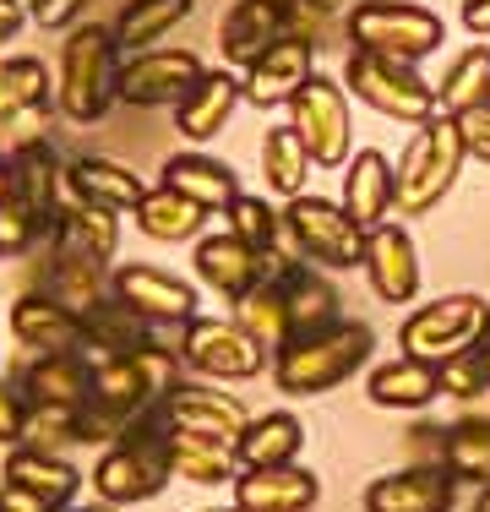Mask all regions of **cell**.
Here are the masks:
<instances>
[{
    "instance_id": "cell-1",
    "label": "cell",
    "mask_w": 490,
    "mask_h": 512,
    "mask_svg": "<svg viewBox=\"0 0 490 512\" xmlns=\"http://www.w3.org/2000/svg\"><path fill=\"white\" fill-rule=\"evenodd\" d=\"M120 50L109 22H77L60 44V71H55V109L71 126H98L120 104Z\"/></svg>"
},
{
    "instance_id": "cell-2",
    "label": "cell",
    "mask_w": 490,
    "mask_h": 512,
    "mask_svg": "<svg viewBox=\"0 0 490 512\" xmlns=\"http://www.w3.org/2000/svg\"><path fill=\"white\" fill-rule=\"evenodd\" d=\"M376 355V333L365 322H349L338 316L333 327L322 333H305V338H289L284 349L273 355V387L284 398H322L343 387L349 376H360Z\"/></svg>"
},
{
    "instance_id": "cell-3",
    "label": "cell",
    "mask_w": 490,
    "mask_h": 512,
    "mask_svg": "<svg viewBox=\"0 0 490 512\" xmlns=\"http://www.w3.org/2000/svg\"><path fill=\"white\" fill-rule=\"evenodd\" d=\"M180 382H186V360L164 338L131 349V355H93V404H104L120 420L164 404Z\"/></svg>"
},
{
    "instance_id": "cell-4",
    "label": "cell",
    "mask_w": 490,
    "mask_h": 512,
    "mask_svg": "<svg viewBox=\"0 0 490 512\" xmlns=\"http://www.w3.org/2000/svg\"><path fill=\"white\" fill-rule=\"evenodd\" d=\"M343 39H349V50H371V55L420 66L425 55L441 50L447 28H441L436 11L414 6V0H354L343 11Z\"/></svg>"
},
{
    "instance_id": "cell-5",
    "label": "cell",
    "mask_w": 490,
    "mask_h": 512,
    "mask_svg": "<svg viewBox=\"0 0 490 512\" xmlns=\"http://www.w3.org/2000/svg\"><path fill=\"white\" fill-rule=\"evenodd\" d=\"M343 88H349V99L371 104L376 115L398 120V126H425V120H436V88L420 77V66H409V60H387V55H371V50H349L343 60Z\"/></svg>"
},
{
    "instance_id": "cell-6",
    "label": "cell",
    "mask_w": 490,
    "mask_h": 512,
    "mask_svg": "<svg viewBox=\"0 0 490 512\" xmlns=\"http://www.w3.org/2000/svg\"><path fill=\"white\" fill-rule=\"evenodd\" d=\"M463 158L469 153H463L458 120L452 115L425 120V126L409 137L403 158H398V213H431V207L458 186Z\"/></svg>"
},
{
    "instance_id": "cell-7",
    "label": "cell",
    "mask_w": 490,
    "mask_h": 512,
    "mask_svg": "<svg viewBox=\"0 0 490 512\" xmlns=\"http://www.w3.org/2000/svg\"><path fill=\"white\" fill-rule=\"evenodd\" d=\"M284 240L294 256L327 267V273H349L365 262V229L343 213V202L311 197V191L284 202Z\"/></svg>"
},
{
    "instance_id": "cell-8",
    "label": "cell",
    "mask_w": 490,
    "mask_h": 512,
    "mask_svg": "<svg viewBox=\"0 0 490 512\" xmlns=\"http://www.w3.org/2000/svg\"><path fill=\"white\" fill-rule=\"evenodd\" d=\"M175 349L202 382H251V376L273 371V355L256 344L235 316H191L175 333Z\"/></svg>"
},
{
    "instance_id": "cell-9",
    "label": "cell",
    "mask_w": 490,
    "mask_h": 512,
    "mask_svg": "<svg viewBox=\"0 0 490 512\" xmlns=\"http://www.w3.org/2000/svg\"><path fill=\"white\" fill-rule=\"evenodd\" d=\"M289 126L294 137L305 142L316 169H343L354 153V104H349V88L338 77H322L316 71L300 93L289 99Z\"/></svg>"
},
{
    "instance_id": "cell-10",
    "label": "cell",
    "mask_w": 490,
    "mask_h": 512,
    "mask_svg": "<svg viewBox=\"0 0 490 512\" xmlns=\"http://www.w3.org/2000/svg\"><path fill=\"white\" fill-rule=\"evenodd\" d=\"M485 338H490V306L480 295H441V300H431V306L409 311L403 327H398L403 355L431 360V365L463 355V349L485 344Z\"/></svg>"
},
{
    "instance_id": "cell-11",
    "label": "cell",
    "mask_w": 490,
    "mask_h": 512,
    "mask_svg": "<svg viewBox=\"0 0 490 512\" xmlns=\"http://www.w3.org/2000/svg\"><path fill=\"white\" fill-rule=\"evenodd\" d=\"M109 295L126 300L142 322H153L158 333H180L191 316H202V295H196L191 278L169 273V267H153V262H120L109 273Z\"/></svg>"
},
{
    "instance_id": "cell-12",
    "label": "cell",
    "mask_w": 490,
    "mask_h": 512,
    "mask_svg": "<svg viewBox=\"0 0 490 512\" xmlns=\"http://www.w3.org/2000/svg\"><path fill=\"white\" fill-rule=\"evenodd\" d=\"M164 442H115V447H104L98 463L88 469L93 496L109 502V507H142V502H153V496H164V485L175 480V474H169V458H164Z\"/></svg>"
},
{
    "instance_id": "cell-13",
    "label": "cell",
    "mask_w": 490,
    "mask_h": 512,
    "mask_svg": "<svg viewBox=\"0 0 490 512\" xmlns=\"http://www.w3.org/2000/svg\"><path fill=\"white\" fill-rule=\"evenodd\" d=\"M202 55L196 50H137L120 60V104L131 109H175L186 93L202 82Z\"/></svg>"
},
{
    "instance_id": "cell-14",
    "label": "cell",
    "mask_w": 490,
    "mask_h": 512,
    "mask_svg": "<svg viewBox=\"0 0 490 512\" xmlns=\"http://www.w3.org/2000/svg\"><path fill=\"white\" fill-rule=\"evenodd\" d=\"M262 256H267V278H273L278 295H284L289 333H294V338L322 333V327L338 322V289H333V278H327V267H316V262H305V256H294L289 246L262 251Z\"/></svg>"
},
{
    "instance_id": "cell-15",
    "label": "cell",
    "mask_w": 490,
    "mask_h": 512,
    "mask_svg": "<svg viewBox=\"0 0 490 512\" xmlns=\"http://www.w3.org/2000/svg\"><path fill=\"white\" fill-rule=\"evenodd\" d=\"M458 474L447 463H409L398 474H376L365 485L360 507L365 512H452V496H458Z\"/></svg>"
},
{
    "instance_id": "cell-16",
    "label": "cell",
    "mask_w": 490,
    "mask_h": 512,
    "mask_svg": "<svg viewBox=\"0 0 490 512\" xmlns=\"http://www.w3.org/2000/svg\"><path fill=\"white\" fill-rule=\"evenodd\" d=\"M191 273H196V284H202V289H213L218 300L235 306L245 289H256L267 278V256L251 251L240 235L218 229V235L191 240Z\"/></svg>"
},
{
    "instance_id": "cell-17",
    "label": "cell",
    "mask_w": 490,
    "mask_h": 512,
    "mask_svg": "<svg viewBox=\"0 0 490 512\" xmlns=\"http://www.w3.org/2000/svg\"><path fill=\"white\" fill-rule=\"evenodd\" d=\"M316 77V50L305 39H278L267 55H256L251 66L240 71V88L251 109H289V99Z\"/></svg>"
},
{
    "instance_id": "cell-18",
    "label": "cell",
    "mask_w": 490,
    "mask_h": 512,
    "mask_svg": "<svg viewBox=\"0 0 490 512\" xmlns=\"http://www.w3.org/2000/svg\"><path fill=\"white\" fill-rule=\"evenodd\" d=\"M365 278H371V295L387 300V306H409L420 300V251H414V235L403 224H387L365 235Z\"/></svg>"
},
{
    "instance_id": "cell-19",
    "label": "cell",
    "mask_w": 490,
    "mask_h": 512,
    "mask_svg": "<svg viewBox=\"0 0 490 512\" xmlns=\"http://www.w3.org/2000/svg\"><path fill=\"white\" fill-rule=\"evenodd\" d=\"M6 164H11V191L55 229L60 207H66V158L49 137H22L17 148H6Z\"/></svg>"
},
{
    "instance_id": "cell-20",
    "label": "cell",
    "mask_w": 490,
    "mask_h": 512,
    "mask_svg": "<svg viewBox=\"0 0 490 512\" xmlns=\"http://www.w3.org/2000/svg\"><path fill=\"white\" fill-rule=\"evenodd\" d=\"M164 420H169V431L218 436V442H229V447H235V442H240V431L251 425V409H245L235 393H224V387H207V382H180L175 393L164 398Z\"/></svg>"
},
{
    "instance_id": "cell-21",
    "label": "cell",
    "mask_w": 490,
    "mask_h": 512,
    "mask_svg": "<svg viewBox=\"0 0 490 512\" xmlns=\"http://www.w3.org/2000/svg\"><path fill=\"white\" fill-rule=\"evenodd\" d=\"M343 213L371 235L387 224V213H398V164L382 148H360L343 164Z\"/></svg>"
},
{
    "instance_id": "cell-22",
    "label": "cell",
    "mask_w": 490,
    "mask_h": 512,
    "mask_svg": "<svg viewBox=\"0 0 490 512\" xmlns=\"http://www.w3.org/2000/svg\"><path fill=\"white\" fill-rule=\"evenodd\" d=\"M0 480L28 491L33 502L66 512L77 507L82 496V469L66 453H39V447H6V463H0Z\"/></svg>"
},
{
    "instance_id": "cell-23",
    "label": "cell",
    "mask_w": 490,
    "mask_h": 512,
    "mask_svg": "<svg viewBox=\"0 0 490 512\" xmlns=\"http://www.w3.org/2000/svg\"><path fill=\"white\" fill-rule=\"evenodd\" d=\"M240 104H245L240 77L229 66H213V71H202V82H196L186 99L175 104V131L191 142V148H207V142L235 120Z\"/></svg>"
},
{
    "instance_id": "cell-24",
    "label": "cell",
    "mask_w": 490,
    "mask_h": 512,
    "mask_svg": "<svg viewBox=\"0 0 490 512\" xmlns=\"http://www.w3.org/2000/svg\"><path fill=\"white\" fill-rule=\"evenodd\" d=\"M322 502V480L305 463L278 469H240L235 474V507L240 512H311Z\"/></svg>"
},
{
    "instance_id": "cell-25",
    "label": "cell",
    "mask_w": 490,
    "mask_h": 512,
    "mask_svg": "<svg viewBox=\"0 0 490 512\" xmlns=\"http://www.w3.org/2000/svg\"><path fill=\"white\" fill-rule=\"evenodd\" d=\"M28 404H49V409H82L93 398V355L71 349V355H33L17 376Z\"/></svg>"
},
{
    "instance_id": "cell-26",
    "label": "cell",
    "mask_w": 490,
    "mask_h": 512,
    "mask_svg": "<svg viewBox=\"0 0 490 512\" xmlns=\"http://www.w3.org/2000/svg\"><path fill=\"white\" fill-rule=\"evenodd\" d=\"M66 197L88 202V207H109V213H131L147 197V186L137 169H126L120 158L77 153V158H66Z\"/></svg>"
},
{
    "instance_id": "cell-27",
    "label": "cell",
    "mask_w": 490,
    "mask_h": 512,
    "mask_svg": "<svg viewBox=\"0 0 490 512\" xmlns=\"http://www.w3.org/2000/svg\"><path fill=\"white\" fill-rule=\"evenodd\" d=\"M284 39V0H235L218 22V55L229 71H245Z\"/></svg>"
},
{
    "instance_id": "cell-28",
    "label": "cell",
    "mask_w": 490,
    "mask_h": 512,
    "mask_svg": "<svg viewBox=\"0 0 490 512\" xmlns=\"http://www.w3.org/2000/svg\"><path fill=\"white\" fill-rule=\"evenodd\" d=\"M11 333H17L22 349H33V355H71V349H82V316L66 311L60 300L39 295V289H28V295H17V306H11Z\"/></svg>"
},
{
    "instance_id": "cell-29",
    "label": "cell",
    "mask_w": 490,
    "mask_h": 512,
    "mask_svg": "<svg viewBox=\"0 0 490 512\" xmlns=\"http://www.w3.org/2000/svg\"><path fill=\"white\" fill-rule=\"evenodd\" d=\"M158 186L180 191V197H191L196 207H207V213H224L229 202L240 197V175L224 164V158L202 153V148H180L164 158V175H158Z\"/></svg>"
},
{
    "instance_id": "cell-30",
    "label": "cell",
    "mask_w": 490,
    "mask_h": 512,
    "mask_svg": "<svg viewBox=\"0 0 490 512\" xmlns=\"http://www.w3.org/2000/svg\"><path fill=\"white\" fill-rule=\"evenodd\" d=\"M365 398L376 409H431L441 398V371L431 360H414V355H398V360H382L365 371Z\"/></svg>"
},
{
    "instance_id": "cell-31",
    "label": "cell",
    "mask_w": 490,
    "mask_h": 512,
    "mask_svg": "<svg viewBox=\"0 0 490 512\" xmlns=\"http://www.w3.org/2000/svg\"><path fill=\"white\" fill-rule=\"evenodd\" d=\"M55 109V71L39 55H0V126Z\"/></svg>"
},
{
    "instance_id": "cell-32",
    "label": "cell",
    "mask_w": 490,
    "mask_h": 512,
    "mask_svg": "<svg viewBox=\"0 0 490 512\" xmlns=\"http://www.w3.org/2000/svg\"><path fill=\"white\" fill-rule=\"evenodd\" d=\"M300 453H305V425L289 409L251 414V425H245L240 442H235L240 469H278V463H300Z\"/></svg>"
},
{
    "instance_id": "cell-33",
    "label": "cell",
    "mask_w": 490,
    "mask_h": 512,
    "mask_svg": "<svg viewBox=\"0 0 490 512\" xmlns=\"http://www.w3.org/2000/svg\"><path fill=\"white\" fill-rule=\"evenodd\" d=\"M131 218H137V229L147 240H158V246H186V240H202L207 235V207H196L191 197H180V191L169 186H147V197L131 207Z\"/></svg>"
},
{
    "instance_id": "cell-34",
    "label": "cell",
    "mask_w": 490,
    "mask_h": 512,
    "mask_svg": "<svg viewBox=\"0 0 490 512\" xmlns=\"http://www.w3.org/2000/svg\"><path fill=\"white\" fill-rule=\"evenodd\" d=\"M164 458H169V474L191 485H235L240 474L235 447L218 442V436H196V431H169Z\"/></svg>"
},
{
    "instance_id": "cell-35",
    "label": "cell",
    "mask_w": 490,
    "mask_h": 512,
    "mask_svg": "<svg viewBox=\"0 0 490 512\" xmlns=\"http://www.w3.org/2000/svg\"><path fill=\"white\" fill-rule=\"evenodd\" d=\"M142 344H158V327L142 322L126 300L109 295L104 306H93L82 316V349H88V355H131V349H142ZM164 344H175V338H164Z\"/></svg>"
},
{
    "instance_id": "cell-36",
    "label": "cell",
    "mask_w": 490,
    "mask_h": 512,
    "mask_svg": "<svg viewBox=\"0 0 490 512\" xmlns=\"http://www.w3.org/2000/svg\"><path fill=\"white\" fill-rule=\"evenodd\" d=\"M49 240H60L66 251H82L93 262L115 267V251H120V213L109 207H88V202H66L49 229Z\"/></svg>"
},
{
    "instance_id": "cell-37",
    "label": "cell",
    "mask_w": 490,
    "mask_h": 512,
    "mask_svg": "<svg viewBox=\"0 0 490 512\" xmlns=\"http://www.w3.org/2000/svg\"><path fill=\"white\" fill-rule=\"evenodd\" d=\"M191 6H196V0H126L109 28H115V39H120V50H126V55L158 50V39H169V33L191 17Z\"/></svg>"
},
{
    "instance_id": "cell-38",
    "label": "cell",
    "mask_w": 490,
    "mask_h": 512,
    "mask_svg": "<svg viewBox=\"0 0 490 512\" xmlns=\"http://www.w3.org/2000/svg\"><path fill=\"white\" fill-rule=\"evenodd\" d=\"M311 153H305V142L294 137V126H273L262 137V180H267V191L273 197H305V180H311Z\"/></svg>"
},
{
    "instance_id": "cell-39",
    "label": "cell",
    "mask_w": 490,
    "mask_h": 512,
    "mask_svg": "<svg viewBox=\"0 0 490 512\" xmlns=\"http://www.w3.org/2000/svg\"><path fill=\"white\" fill-rule=\"evenodd\" d=\"M480 104H490V50L469 44L447 66V77L436 82V109L441 115H463V109H480Z\"/></svg>"
},
{
    "instance_id": "cell-40",
    "label": "cell",
    "mask_w": 490,
    "mask_h": 512,
    "mask_svg": "<svg viewBox=\"0 0 490 512\" xmlns=\"http://www.w3.org/2000/svg\"><path fill=\"white\" fill-rule=\"evenodd\" d=\"M235 322L245 327V333L256 338V344L267 349V355H278V349L289 344V311H284V295H278L273 278H262L256 289H245V295L235 300Z\"/></svg>"
},
{
    "instance_id": "cell-41",
    "label": "cell",
    "mask_w": 490,
    "mask_h": 512,
    "mask_svg": "<svg viewBox=\"0 0 490 512\" xmlns=\"http://www.w3.org/2000/svg\"><path fill=\"white\" fill-rule=\"evenodd\" d=\"M441 463L463 485H490V420H458L441 431Z\"/></svg>"
},
{
    "instance_id": "cell-42",
    "label": "cell",
    "mask_w": 490,
    "mask_h": 512,
    "mask_svg": "<svg viewBox=\"0 0 490 512\" xmlns=\"http://www.w3.org/2000/svg\"><path fill=\"white\" fill-rule=\"evenodd\" d=\"M224 218H229V235H240L251 251H278V246H289V240H284V207H273L267 197L240 191V197L224 207Z\"/></svg>"
},
{
    "instance_id": "cell-43",
    "label": "cell",
    "mask_w": 490,
    "mask_h": 512,
    "mask_svg": "<svg viewBox=\"0 0 490 512\" xmlns=\"http://www.w3.org/2000/svg\"><path fill=\"white\" fill-rule=\"evenodd\" d=\"M284 33L289 39H305L311 50H327L343 33V11L322 6V0H284Z\"/></svg>"
},
{
    "instance_id": "cell-44",
    "label": "cell",
    "mask_w": 490,
    "mask_h": 512,
    "mask_svg": "<svg viewBox=\"0 0 490 512\" xmlns=\"http://www.w3.org/2000/svg\"><path fill=\"white\" fill-rule=\"evenodd\" d=\"M44 235H49V224L11 191V197L0 202V256H33L44 246Z\"/></svg>"
},
{
    "instance_id": "cell-45",
    "label": "cell",
    "mask_w": 490,
    "mask_h": 512,
    "mask_svg": "<svg viewBox=\"0 0 490 512\" xmlns=\"http://www.w3.org/2000/svg\"><path fill=\"white\" fill-rule=\"evenodd\" d=\"M17 447H39V453H66V447H77V409L28 404V425H22Z\"/></svg>"
},
{
    "instance_id": "cell-46",
    "label": "cell",
    "mask_w": 490,
    "mask_h": 512,
    "mask_svg": "<svg viewBox=\"0 0 490 512\" xmlns=\"http://www.w3.org/2000/svg\"><path fill=\"white\" fill-rule=\"evenodd\" d=\"M22 6H28V22H39L49 33H71L93 0H22Z\"/></svg>"
},
{
    "instance_id": "cell-47",
    "label": "cell",
    "mask_w": 490,
    "mask_h": 512,
    "mask_svg": "<svg viewBox=\"0 0 490 512\" xmlns=\"http://www.w3.org/2000/svg\"><path fill=\"white\" fill-rule=\"evenodd\" d=\"M22 425H28V398H22L17 376H0V447H17Z\"/></svg>"
},
{
    "instance_id": "cell-48",
    "label": "cell",
    "mask_w": 490,
    "mask_h": 512,
    "mask_svg": "<svg viewBox=\"0 0 490 512\" xmlns=\"http://www.w3.org/2000/svg\"><path fill=\"white\" fill-rule=\"evenodd\" d=\"M452 120H458L463 153H469L474 164H490V104H480V109H463V115H452Z\"/></svg>"
},
{
    "instance_id": "cell-49",
    "label": "cell",
    "mask_w": 490,
    "mask_h": 512,
    "mask_svg": "<svg viewBox=\"0 0 490 512\" xmlns=\"http://www.w3.org/2000/svg\"><path fill=\"white\" fill-rule=\"evenodd\" d=\"M22 28H28V6L22 0H0V50L11 39H22Z\"/></svg>"
},
{
    "instance_id": "cell-50",
    "label": "cell",
    "mask_w": 490,
    "mask_h": 512,
    "mask_svg": "<svg viewBox=\"0 0 490 512\" xmlns=\"http://www.w3.org/2000/svg\"><path fill=\"white\" fill-rule=\"evenodd\" d=\"M463 28L474 33V39H490V0H463Z\"/></svg>"
},
{
    "instance_id": "cell-51",
    "label": "cell",
    "mask_w": 490,
    "mask_h": 512,
    "mask_svg": "<svg viewBox=\"0 0 490 512\" xmlns=\"http://www.w3.org/2000/svg\"><path fill=\"white\" fill-rule=\"evenodd\" d=\"M0 512H55V507L33 502L28 491H17V485H6V480H0Z\"/></svg>"
},
{
    "instance_id": "cell-52",
    "label": "cell",
    "mask_w": 490,
    "mask_h": 512,
    "mask_svg": "<svg viewBox=\"0 0 490 512\" xmlns=\"http://www.w3.org/2000/svg\"><path fill=\"white\" fill-rule=\"evenodd\" d=\"M469 512H490V485H474V507Z\"/></svg>"
},
{
    "instance_id": "cell-53",
    "label": "cell",
    "mask_w": 490,
    "mask_h": 512,
    "mask_svg": "<svg viewBox=\"0 0 490 512\" xmlns=\"http://www.w3.org/2000/svg\"><path fill=\"white\" fill-rule=\"evenodd\" d=\"M6 197H11V164L0 158V202H6Z\"/></svg>"
},
{
    "instance_id": "cell-54",
    "label": "cell",
    "mask_w": 490,
    "mask_h": 512,
    "mask_svg": "<svg viewBox=\"0 0 490 512\" xmlns=\"http://www.w3.org/2000/svg\"><path fill=\"white\" fill-rule=\"evenodd\" d=\"M82 512H131V507H109V502H93V507H82Z\"/></svg>"
},
{
    "instance_id": "cell-55",
    "label": "cell",
    "mask_w": 490,
    "mask_h": 512,
    "mask_svg": "<svg viewBox=\"0 0 490 512\" xmlns=\"http://www.w3.org/2000/svg\"><path fill=\"white\" fill-rule=\"evenodd\" d=\"M196 512H240V507H196Z\"/></svg>"
},
{
    "instance_id": "cell-56",
    "label": "cell",
    "mask_w": 490,
    "mask_h": 512,
    "mask_svg": "<svg viewBox=\"0 0 490 512\" xmlns=\"http://www.w3.org/2000/svg\"><path fill=\"white\" fill-rule=\"evenodd\" d=\"M0 333H6V316H0Z\"/></svg>"
},
{
    "instance_id": "cell-57",
    "label": "cell",
    "mask_w": 490,
    "mask_h": 512,
    "mask_svg": "<svg viewBox=\"0 0 490 512\" xmlns=\"http://www.w3.org/2000/svg\"><path fill=\"white\" fill-rule=\"evenodd\" d=\"M66 512H82V507H66Z\"/></svg>"
},
{
    "instance_id": "cell-58",
    "label": "cell",
    "mask_w": 490,
    "mask_h": 512,
    "mask_svg": "<svg viewBox=\"0 0 490 512\" xmlns=\"http://www.w3.org/2000/svg\"><path fill=\"white\" fill-rule=\"evenodd\" d=\"M0 158H6V153H0Z\"/></svg>"
}]
</instances>
